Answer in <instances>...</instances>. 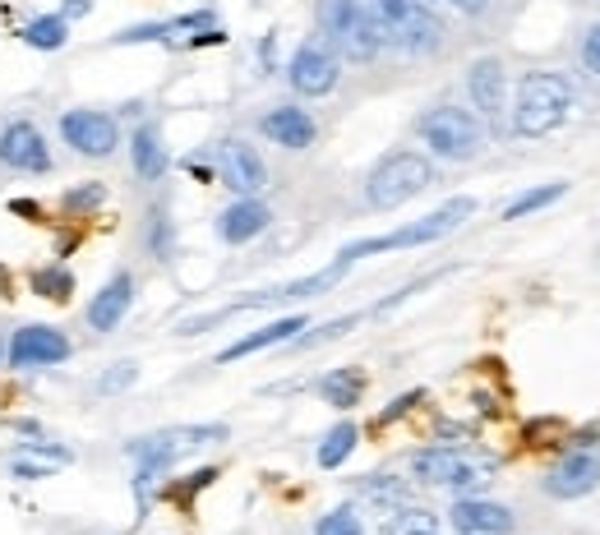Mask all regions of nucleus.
I'll use <instances>...</instances> for the list:
<instances>
[{
	"label": "nucleus",
	"mask_w": 600,
	"mask_h": 535,
	"mask_svg": "<svg viewBox=\"0 0 600 535\" xmlns=\"http://www.w3.org/2000/svg\"><path fill=\"white\" fill-rule=\"evenodd\" d=\"M568 194V180H550V185H536V190L517 194L513 203L504 208V222H522V217L540 213V208H550V203H559Z\"/></svg>",
	"instance_id": "28"
},
{
	"label": "nucleus",
	"mask_w": 600,
	"mask_h": 535,
	"mask_svg": "<svg viewBox=\"0 0 600 535\" xmlns=\"http://www.w3.org/2000/svg\"><path fill=\"white\" fill-rule=\"evenodd\" d=\"M130 162H134V176L144 180V185H157V180L167 176L171 157H167V148H162V130H157L153 120H144V125L130 134Z\"/></svg>",
	"instance_id": "22"
},
{
	"label": "nucleus",
	"mask_w": 600,
	"mask_h": 535,
	"mask_svg": "<svg viewBox=\"0 0 600 535\" xmlns=\"http://www.w3.org/2000/svg\"><path fill=\"white\" fill-rule=\"evenodd\" d=\"M74 462V452L70 448H56V443H19V448L10 452V471L14 480H47L56 476L60 466H70Z\"/></svg>",
	"instance_id": "21"
},
{
	"label": "nucleus",
	"mask_w": 600,
	"mask_h": 535,
	"mask_svg": "<svg viewBox=\"0 0 600 535\" xmlns=\"http://www.w3.org/2000/svg\"><path fill=\"white\" fill-rule=\"evenodd\" d=\"M411 476L430 489H453L462 494H480L494 485V462L471 448H453V443H434V448L411 452Z\"/></svg>",
	"instance_id": "6"
},
{
	"label": "nucleus",
	"mask_w": 600,
	"mask_h": 535,
	"mask_svg": "<svg viewBox=\"0 0 600 535\" xmlns=\"http://www.w3.org/2000/svg\"><path fill=\"white\" fill-rule=\"evenodd\" d=\"M314 393L324 397L328 406H337V411H351V406H360V397H365V369H356V365L328 369L324 379L314 383Z\"/></svg>",
	"instance_id": "23"
},
{
	"label": "nucleus",
	"mask_w": 600,
	"mask_h": 535,
	"mask_svg": "<svg viewBox=\"0 0 600 535\" xmlns=\"http://www.w3.org/2000/svg\"><path fill=\"white\" fill-rule=\"evenodd\" d=\"M448 522H453L457 535H508L517 517L504 503L480 499V494H462V499L453 503V512H448Z\"/></svg>",
	"instance_id": "19"
},
{
	"label": "nucleus",
	"mask_w": 600,
	"mask_h": 535,
	"mask_svg": "<svg viewBox=\"0 0 600 535\" xmlns=\"http://www.w3.org/2000/svg\"><path fill=\"white\" fill-rule=\"evenodd\" d=\"M434 185V162L425 153L397 148V153L379 157L374 171L365 176V203L374 213H393L402 203H411L416 194H425Z\"/></svg>",
	"instance_id": "7"
},
{
	"label": "nucleus",
	"mask_w": 600,
	"mask_h": 535,
	"mask_svg": "<svg viewBox=\"0 0 600 535\" xmlns=\"http://www.w3.org/2000/svg\"><path fill=\"white\" fill-rule=\"evenodd\" d=\"M217 176L231 194H264L268 185V162L259 157V148L245 139H222L217 143Z\"/></svg>",
	"instance_id": "15"
},
{
	"label": "nucleus",
	"mask_w": 600,
	"mask_h": 535,
	"mask_svg": "<svg viewBox=\"0 0 600 535\" xmlns=\"http://www.w3.org/2000/svg\"><path fill=\"white\" fill-rule=\"evenodd\" d=\"M102 203H107V185H102V180H84V185H74V190L60 199V213L84 217V213H97Z\"/></svg>",
	"instance_id": "32"
},
{
	"label": "nucleus",
	"mask_w": 600,
	"mask_h": 535,
	"mask_svg": "<svg viewBox=\"0 0 600 535\" xmlns=\"http://www.w3.org/2000/svg\"><path fill=\"white\" fill-rule=\"evenodd\" d=\"M144 245H148V254H153V259H162V263L176 254V222H171L167 208H153V213H148Z\"/></svg>",
	"instance_id": "29"
},
{
	"label": "nucleus",
	"mask_w": 600,
	"mask_h": 535,
	"mask_svg": "<svg viewBox=\"0 0 600 535\" xmlns=\"http://www.w3.org/2000/svg\"><path fill=\"white\" fill-rule=\"evenodd\" d=\"M0 360H5V342H0Z\"/></svg>",
	"instance_id": "43"
},
{
	"label": "nucleus",
	"mask_w": 600,
	"mask_h": 535,
	"mask_svg": "<svg viewBox=\"0 0 600 535\" xmlns=\"http://www.w3.org/2000/svg\"><path fill=\"white\" fill-rule=\"evenodd\" d=\"M467 217H476V199H467V194H457V199L439 203L434 213H425L420 222H407L397 226V231H384V236H365V240H351V245H342V259H370V254H388V250H420V245H434V240L453 236L457 226L467 222Z\"/></svg>",
	"instance_id": "4"
},
{
	"label": "nucleus",
	"mask_w": 600,
	"mask_h": 535,
	"mask_svg": "<svg viewBox=\"0 0 600 535\" xmlns=\"http://www.w3.org/2000/svg\"><path fill=\"white\" fill-rule=\"evenodd\" d=\"M185 42H190V47H222V42H227V33H222V28H199V33L185 37Z\"/></svg>",
	"instance_id": "37"
},
{
	"label": "nucleus",
	"mask_w": 600,
	"mask_h": 535,
	"mask_svg": "<svg viewBox=\"0 0 600 535\" xmlns=\"http://www.w3.org/2000/svg\"><path fill=\"white\" fill-rule=\"evenodd\" d=\"M231 429L227 425H171L157 429V434H139V439L125 443V457L134 462V499H139V512L148 508V494L180 457H190L199 448H213V443H227Z\"/></svg>",
	"instance_id": "1"
},
{
	"label": "nucleus",
	"mask_w": 600,
	"mask_h": 535,
	"mask_svg": "<svg viewBox=\"0 0 600 535\" xmlns=\"http://www.w3.org/2000/svg\"><path fill=\"white\" fill-rule=\"evenodd\" d=\"M467 102L485 125H499L508 111V70L499 56H480L467 65Z\"/></svg>",
	"instance_id": "14"
},
{
	"label": "nucleus",
	"mask_w": 600,
	"mask_h": 535,
	"mask_svg": "<svg viewBox=\"0 0 600 535\" xmlns=\"http://www.w3.org/2000/svg\"><path fill=\"white\" fill-rule=\"evenodd\" d=\"M600 485V448L596 443H577V448H568L559 462L545 471V480H540V489L550 494V499H587V494H596Z\"/></svg>",
	"instance_id": "10"
},
{
	"label": "nucleus",
	"mask_w": 600,
	"mask_h": 535,
	"mask_svg": "<svg viewBox=\"0 0 600 535\" xmlns=\"http://www.w3.org/2000/svg\"><path fill=\"white\" fill-rule=\"evenodd\" d=\"M19 37H24V47H33V51H65L70 24H65L60 14H33V19L19 28Z\"/></svg>",
	"instance_id": "26"
},
{
	"label": "nucleus",
	"mask_w": 600,
	"mask_h": 535,
	"mask_svg": "<svg viewBox=\"0 0 600 535\" xmlns=\"http://www.w3.org/2000/svg\"><path fill=\"white\" fill-rule=\"evenodd\" d=\"M28 291H33L37 300H51V305H70L74 300V273L65 268V263H42V268L28 273Z\"/></svg>",
	"instance_id": "24"
},
{
	"label": "nucleus",
	"mask_w": 600,
	"mask_h": 535,
	"mask_svg": "<svg viewBox=\"0 0 600 535\" xmlns=\"http://www.w3.org/2000/svg\"><path fill=\"white\" fill-rule=\"evenodd\" d=\"M10 213L14 217H28V222H42V208L33 199H10Z\"/></svg>",
	"instance_id": "39"
},
{
	"label": "nucleus",
	"mask_w": 600,
	"mask_h": 535,
	"mask_svg": "<svg viewBox=\"0 0 600 535\" xmlns=\"http://www.w3.org/2000/svg\"><path fill=\"white\" fill-rule=\"evenodd\" d=\"M134 383H139V365H134V360H116V365H111L107 374L93 383V388L102 397H111V393H125V388H134Z\"/></svg>",
	"instance_id": "34"
},
{
	"label": "nucleus",
	"mask_w": 600,
	"mask_h": 535,
	"mask_svg": "<svg viewBox=\"0 0 600 535\" xmlns=\"http://www.w3.org/2000/svg\"><path fill=\"white\" fill-rule=\"evenodd\" d=\"M439 5H457L462 14H490V0H439Z\"/></svg>",
	"instance_id": "40"
},
{
	"label": "nucleus",
	"mask_w": 600,
	"mask_h": 535,
	"mask_svg": "<svg viewBox=\"0 0 600 535\" xmlns=\"http://www.w3.org/2000/svg\"><path fill=\"white\" fill-rule=\"evenodd\" d=\"M134 291H139V282H134L130 268L111 273L107 282H102V291L88 300V314H84L88 328H93V333H116L120 323H125V314L134 310Z\"/></svg>",
	"instance_id": "16"
},
{
	"label": "nucleus",
	"mask_w": 600,
	"mask_h": 535,
	"mask_svg": "<svg viewBox=\"0 0 600 535\" xmlns=\"http://www.w3.org/2000/svg\"><path fill=\"white\" fill-rule=\"evenodd\" d=\"M416 134L439 162H476V157L485 153V143H490L485 120L471 107H457V102L430 107L416 120Z\"/></svg>",
	"instance_id": "5"
},
{
	"label": "nucleus",
	"mask_w": 600,
	"mask_h": 535,
	"mask_svg": "<svg viewBox=\"0 0 600 535\" xmlns=\"http://www.w3.org/2000/svg\"><path fill=\"white\" fill-rule=\"evenodd\" d=\"M416 402H425V388H411V393L393 397V402H388V411H379V425H393V420H397V416H407V411H411Z\"/></svg>",
	"instance_id": "35"
},
{
	"label": "nucleus",
	"mask_w": 600,
	"mask_h": 535,
	"mask_svg": "<svg viewBox=\"0 0 600 535\" xmlns=\"http://www.w3.org/2000/svg\"><path fill=\"white\" fill-rule=\"evenodd\" d=\"M305 328H310V319H305V314H287V319H277V323H264L259 333L236 337L231 346H222L213 365H236V360L259 356V351H268V346H287V342H296Z\"/></svg>",
	"instance_id": "20"
},
{
	"label": "nucleus",
	"mask_w": 600,
	"mask_h": 535,
	"mask_svg": "<svg viewBox=\"0 0 600 535\" xmlns=\"http://www.w3.org/2000/svg\"><path fill=\"white\" fill-rule=\"evenodd\" d=\"M70 356H74V342L60 328H51V323H24V328H14L10 346H5L10 369H51Z\"/></svg>",
	"instance_id": "11"
},
{
	"label": "nucleus",
	"mask_w": 600,
	"mask_h": 535,
	"mask_svg": "<svg viewBox=\"0 0 600 535\" xmlns=\"http://www.w3.org/2000/svg\"><path fill=\"white\" fill-rule=\"evenodd\" d=\"M84 14H93V0H65V5H60V19H65V24L84 19Z\"/></svg>",
	"instance_id": "38"
},
{
	"label": "nucleus",
	"mask_w": 600,
	"mask_h": 535,
	"mask_svg": "<svg viewBox=\"0 0 600 535\" xmlns=\"http://www.w3.org/2000/svg\"><path fill=\"white\" fill-rule=\"evenodd\" d=\"M0 167L19 171V176H47L51 171V148L28 116L10 120V125L0 130Z\"/></svg>",
	"instance_id": "13"
},
{
	"label": "nucleus",
	"mask_w": 600,
	"mask_h": 535,
	"mask_svg": "<svg viewBox=\"0 0 600 535\" xmlns=\"http://www.w3.org/2000/svg\"><path fill=\"white\" fill-rule=\"evenodd\" d=\"M370 319V310H360V314H342V319H333V323H319V328H305V333L296 337V342H287L291 351H314V346H324V342H337L342 333H351L356 323H365Z\"/></svg>",
	"instance_id": "30"
},
{
	"label": "nucleus",
	"mask_w": 600,
	"mask_h": 535,
	"mask_svg": "<svg viewBox=\"0 0 600 535\" xmlns=\"http://www.w3.org/2000/svg\"><path fill=\"white\" fill-rule=\"evenodd\" d=\"M356 443H360V425H356V420H337V425L328 429L324 439H319L314 462L324 466V471H337V466H342L351 452H356Z\"/></svg>",
	"instance_id": "25"
},
{
	"label": "nucleus",
	"mask_w": 600,
	"mask_h": 535,
	"mask_svg": "<svg viewBox=\"0 0 600 535\" xmlns=\"http://www.w3.org/2000/svg\"><path fill=\"white\" fill-rule=\"evenodd\" d=\"M360 499H370V503H379V508H402V503L411 499L407 494V485L402 480H393V476H365V485H360Z\"/></svg>",
	"instance_id": "31"
},
{
	"label": "nucleus",
	"mask_w": 600,
	"mask_h": 535,
	"mask_svg": "<svg viewBox=\"0 0 600 535\" xmlns=\"http://www.w3.org/2000/svg\"><path fill=\"white\" fill-rule=\"evenodd\" d=\"M0 296L10 300V273H5V268H0Z\"/></svg>",
	"instance_id": "42"
},
{
	"label": "nucleus",
	"mask_w": 600,
	"mask_h": 535,
	"mask_svg": "<svg viewBox=\"0 0 600 535\" xmlns=\"http://www.w3.org/2000/svg\"><path fill=\"white\" fill-rule=\"evenodd\" d=\"M268 226H273V208L259 194H240L236 203H227L217 213V236L227 240V245H250V240L264 236Z\"/></svg>",
	"instance_id": "18"
},
{
	"label": "nucleus",
	"mask_w": 600,
	"mask_h": 535,
	"mask_svg": "<svg viewBox=\"0 0 600 535\" xmlns=\"http://www.w3.org/2000/svg\"><path fill=\"white\" fill-rule=\"evenodd\" d=\"M60 139L70 143L79 157H111L120 148V120L111 111L74 107L60 116Z\"/></svg>",
	"instance_id": "12"
},
{
	"label": "nucleus",
	"mask_w": 600,
	"mask_h": 535,
	"mask_svg": "<svg viewBox=\"0 0 600 535\" xmlns=\"http://www.w3.org/2000/svg\"><path fill=\"white\" fill-rule=\"evenodd\" d=\"M384 535H444V522H439V512L416 508V503H402V508L388 512Z\"/></svg>",
	"instance_id": "27"
},
{
	"label": "nucleus",
	"mask_w": 600,
	"mask_h": 535,
	"mask_svg": "<svg viewBox=\"0 0 600 535\" xmlns=\"http://www.w3.org/2000/svg\"><path fill=\"white\" fill-rule=\"evenodd\" d=\"M577 88L559 70H527L517 79V102H513V134L517 139H545L573 116Z\"/></svg>",
	"instance_id": "2"
},
{
	"label": "nucleus",
	"mask_w": 600,
	"mask_h": 535,
	"mask_svg": "<svg viewBox=\"0 0 600 535\" xmlns=\"http://www.w3.org/2000/svg\"><path fill=\"white\" fill-rule=\"evenodd\" d=\"M259 134H264L268 143H277V148H287V153H305V148H314V139H319V125H314V116L305 107L282 102V107H268L264 116H259Z\"/></svg>",
	"instance_id": "17"
},
{
	"label": "nucleus",
	"mask_w": 600,
	"mask_h": 535,
	"mask_svg": "<svg viewBox=\"0 0 600 535\" xmlns=\"http://www.w3.org/2000/svg\"><path fill=\"white\" fill-rule=\"evenodd\" d=\"M190 176H194V180H213V167H208V162H199V157H194V162H190Z\"/></svg>",
	"instance_id": "41"
},
{
	"label": "nucleus",
	"mask_w": 600,
	"mask_h": 535,
	"mask_svg": "<svg viewBox=\"0 0 600 535\" xmlns=\"http://www.w3.org/2000/svg\"><path fill=\"white\" fill-rule=\"evenodd\" d=\"M365 10L384 37V47L402 51V56H434L448 37L444 19L425 0H365Z\"/></svg>",
	"instance_id": "3"
},
{
	"label": "nucleus",
	"mask_w": 600,
	"mask_h": 535,
	"mask_svg": "<svg viewBox=\"0 0 600 535\" xmlns=\"http://www.w3.org/2000/svg\"><path fill=\"white\" fill-rule=\"evenodd\" d=\"M314 535H365V522H360V512L351 508V503H342V508H333V512L319 517Z\"/></svg>",
	"instance_id": "33"
},
{
	"label": "nucleus",
	"mask_w": 600,
	"mask_h": 535,
	"mask_svg": "<svg viewBox=\"0 0 600 535\" xmlns=\"http://www.w3.org/2000/svg\"><path fill=\"white\" fill-rule=\"evenodd\" d=\"M287 84L296 88L300 97H328L342 84V56H337L328 42H319V37L300 42L287 60Z\"/></svg>",
	"instance_id": "9"
},
{
	"label": "nucleus",
	"mask_w": 600,
	"mask_h": 535,
	"mask_svg": "<svg viewBox=\"0 0 600 535\" xmlns=\"http://www.w3.org/2000/svg\"><path fill=\"white\" fill-rule=\"evenodd\" d=\"M582 65H587V70L600 79V24H591L587 37H582Z\"/></svg>",
	"instance_id": "36"
},
{
	"label": "nucleus",
	"mask_w": 600,
	"mask_h": 535,
	"mask_svg": "<svg viewBox=\"0 0 600 535\" xmlns=\"http://www.w3.org/2000/svg\"><path fill=\"white\" fill-rule=\"evenodd\" d=\"M319 14V33L328 37V47L347 60H374L384 51V37L374 28L370 10L360 0H319L314 5Z\"/></svg>",
	"instance_id": "8"
}]
</instances>
